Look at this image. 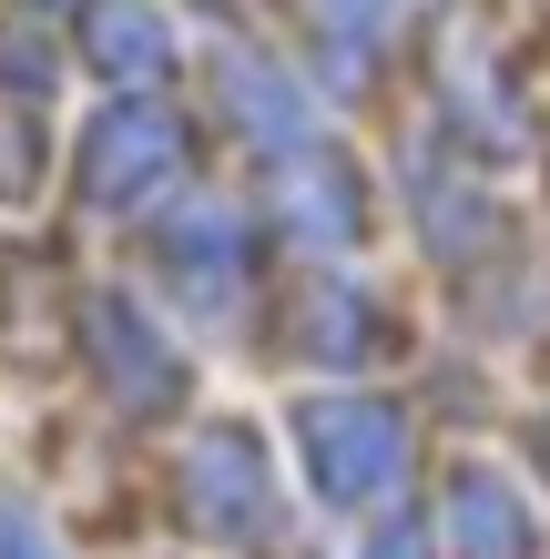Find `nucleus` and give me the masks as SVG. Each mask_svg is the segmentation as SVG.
I'll list each match as a JSON object with an SVG mask.
<instances>
[{
	"instance_id": "423d86ee",
	"label": "nucleus",
	"mask_w": 550,
	"mask_h": 559,
	"mask_svg": "<svg viewBox=\"0 0 550 559\" xmlns=\"http://www.w3.org/2000/svg\"><path fill=\"white\" fill-rule=\"evenodd\" d=\"M266 193H276V224L296 245H316V254H347L367 235V204H358V174L327 153V143H306V153H285V163H266Z\"/></svg>"
},
{
	"instance_id": "2eb2a0df",
	"label": "nucleus",
	"mask_w": 550,
	"mask_h": 559,
	"mask_svg": "<svg viewBox=\"0 0 550 559\" xmlns=\"http://www.w3.org/2000/svg\"><path fill=\"white\" fill-rule=\"evenodd\" d=\"M367 559H429V539H418V519H387V530L367 539Z\"/></svg>"
},
{
	"instance_id": "9d476101",
	"label": "nucleus",
	"mask_w": 550,
	"mask_h": 559,
	"mask_svg": "<svg viewBox=\"0 0 550 559\" xmlns=\"http://www.w3.org/2000/svg\"><path fill=\"white\" fill-rule=\"evenodd\" d=\"M51 174V133H42V103L31 92H0V204H31Z\"/></svg>"
},
{
	"instance_id": "4468645a",
	"label": "nucleus",
	"mask_w": 550,
	"mask_h": 559,
	"mask_svg": "<svg viewBox=\"0 0 550 559\" xmlns=\"http://www.w3.org/2000/svg\"><path fill=\"white\" fill-rule=\"evenodd\" d=\"M0 559H61V549H51V530H42V509L0 499Z\"/></svg>"
},
{
	"instance_id": "f03ea898",
	"label": "nucleus",
	"mask_w": 550,
	"mask_h": 559,
	"mask_svg": "<svg viewBox=\"0 0 550 559\" xmlns=\"http://www.w3.org/2000/svg\"><path fill=\"white\" fill-rule=\"evenodd\" d=\"M296 448H306V478L327 509H387L408 478V417L387 397H306L296 407Z\"/></svg>"
},
{
	"instance_id": "9b49d317",
	"label": "nucleus",
	"mask_w": 550,
	"mask_h": 559,
	"mask_svg": "<svg viewBox=\"0 0 550 559\" xmlns=\"http://www.w3.org/2000/svg\"><path fill=\"white\" fill-rule=\"evenodd\" d=\"M387 11H398V0H306L316 51H327V61H358V82H367V51L387 41Z\"/></svg>"
},
{
	"instance_id": "ddd939ff",
	"label": "nucleus",
	"mask_w": 550,
	"mask_h": 559,
	"mask_svg": "<svg viewBox=\"0 0 550 559\" xmlns=\"http://www.w3.org/2000/svg\"><path fill=\"white\" fill-rule=\"evenodd\" d=\"M0 92H31V103L51 92V51L31 31H0Z\"/></svg>"
},
{
	"instance_id": "1a4fd4ad",
	"label": "nucleus",
	"mask_w": 550,
	"mask_h": 559,
	"mask_svg": "<svg viewBox=\"0 0 550 559\" xmlns=\"http://www.w3.org/2000/svg\"><path fill=\"white\" fill-rule=\"evenodd\" d=\"M448 539H459V559H530L520 488L490 478V468H459V478H448Z\"/></svg>"
},
{
	"instance_id": "7ed1b4c3",
	"label": "nucleus",
	"mask_w": 550,
	"mask_h": 559,
	"mask_svg": "<svg viewBox=\"0 0 550 559\" xmlns=\"http://www.w3.org/2000/svg\"><path fill=\"white\" fill-rule=\"evenodd\" d=\"M174 509H184V530L194 539H266V519H276V468H266V438L235 417H204L184 438L174 457Z\"/></svg>"
},
{
	"instance_id": "f257e3e1",
	"label": "nucleus",
	"mask_w": 550,
	"mask_h": 559,
	"mask_svg": "<svg viewBox=\"0 0 550 559\" xmlns=\"http://www.w3.org/2000/svg\"><path fill=\"white\" fill-rule=\"evenodd\" d=\"M72 183H82L92 214H153L184 183V122H174V103H153V92H113V103L92 112L82 153H72Z\"/></svg>"
},
{
	"instance_id": "dca6fc26",
	"label": "nucleus",
	"mask_w": 550,
	"mask_h": 559,
	"mask_svg": "<svg viewBox=\"0 0 550 559\" xmlns=\"http://www.w3.org/2000/svg\"><path fill=\"white\" fill-rule=\"evenodd\" d=\"M21 11H51V0H21Z\"/></svg>"
},
{
	"instance_id": "6e6552de",
	"label": "nucleus",
	"mask_w": 550,
	"mask_h": 559,
	"mask_svg": "<svg viewBox=\"0 0 550 559\" xmlns=\"http://www.w3.org/2000/svg\"><path fill=\"white\" fill-rule=\"evenodd\" d=\"M214 92H224V112H235V133L266 153V163H285V153H306V92L276 72V61H255V51H224V72H214Z\"/></svg>"
},
{
	"instance_id": "39448f33",
	"label": "nucleus",
	"mask_w": 550,
	"mask_h": 559,
	"mask_svg": "<svg viewBox=\"0 0 550 559\" xmlns=\"http://www.w3.org/2000/svg\"><path fill=\"white\" fill-rule=\"evenodd\" d=\"M153 254H164V285H174L184 316L224 325L245 306V224L224 204H174L164 224H153Z\"/></svg>"
},
{
	"instance_id": "0eeeda50",
	"label": "nucleus",
	"mask_w": 550,
	"mask_h": 559,
	"mask_svg": "<svg viewBox=\"0 0 550 559\" xmlns=\"http://www.w3.org/2000/svg\"><path fill=\"white\" fill-rule=\"evenodd\" d=\"M72 51H82V72L113 82V92H153L174 72V31H164L153 0H82L72 11Z\"/></svg>"
},
{
	"instance_id": "f8f14e48",
	"label": "nucleus",
	"mask_w": 550,
	"mask_h": 559,
	"mask_svg": "<svg viewBox=\"0 0 550 559\" xmlns=\"http://www.w3.org/2000/svg\"><path fill=\"white\" fill-rule=\"evenodd\" d=\"M306 346L327 356V367L367 356V346H377V306H367V295H347V285H316V306H306Z\"/></svg>"
},
{
	"instance_id": "20e7f679",
	"label": "nucleus",
	"mask_w": 550,
	"mask_h": 559,
	"mask_svg": "<svg viewBox=\"0 0 550 559\" xmlns=\"http://www.w3.org/2000/svg\"><path fill=\"white\" fill-rule=\"evenodd\" d=\"M82 356H92V377H103V397L122 417H174L184 407V346L153 325L133 295H92L82 306Z\"/></svg>"
}]
</instances>
